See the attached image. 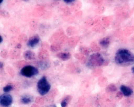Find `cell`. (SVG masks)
I'll return each instance as SVG.
<instances>
[{
  "label": "cell",
  "mask_w": 134,
  "mask_h": 107,
  "mask_svg": "<svg viewBox=\"0 0 134 107\" xmlns=\"http://www.w3.org/2000/svg\"><path fill=\"white\" fill-rule=\"evenodd\" d=\"M115 60L116 63L119 66H130L134 63V55L127 49H120L116 53Z\"/></svg>",
  "instance_id": "1"
},
{
  "label": "cell",
  "mask_w": 134,
  "mask_h": 107,
  "mask_svg": "<svg viewBox=\"0 0 134 107\" xmlns=\"http://www.w3.org/2000/svg\"><path fill=\"white\" fill-rule=\"evenodd\" d=\"M37 90L39 94L43 96L46 95L51 89V86L45 76H43L38 82Z\"/></svg>",
  "instance_id": "2"
},
{
  "label": "cell",
  "mask_w": 134,
  "mask_h": 107,
  "mask_svg": "<svg viewBox=\"0 0 134 107\" xmlns=\"http://www.w3.org/2000/svg\"><path fill=\"white\" fill-rule=\"evenodd\" d=\"M105 62V59L101 54L95 53L91 55L88 60V66L91 67L100 66Z\"/></svg>",
  "instance_id": "3"
},
{
  "label": "cell",
  "mask_w": 134,
  "mask_h": 107,
  "mask_svg": "<svg viewBox=\"0 0 134 107\" xmlns=\"http://www.w3.org/2000/svg\"><path fill=\"white\" fill-rule=\"evenodd\" d=\"M39 73L38 69L33 66L28 65L25 66L20 70V74L24 77L31 78L36 76Z\"/></svg>",
  "instance_id": "4"
},
{
  "label": "cell",
  "mask_w": 134,
  "mask_h": 107,
  "mask_svg": "<svg viewBox=\"0 0 134 107\" xmlns=\"http://www.w3.org/2000/svg\"><path fill=\"white\" fill-rule=\"evenodd\" d=\"M13 101L12 97L7 93L0 96V105L3 107H8L12 104Z\"/></svg>",
  "instance_id": "5"
},
{
  "label": "cell",
  "mask_w": 134,
  "mask_h": 107,
  "mask_svg": "<svg viewBox=\"0 0 134 107\" xmlns=\"http://www.w3.org/2000/svg\"><path fill=\"white\" fill-rule=\"evenodd\" d=\"M40 38L38 35H35L31 38L27 42V45L30 48H34L39 43Z\"/></svg>",
  "instance_id": "6"
},
{
  "label": "cell",
  "mask_w": 134,
  "mask_h": 107,
  "mask_svg": "<svg viewBox=\"0 0 134 107\" xmlns=\"http://www.w3.org/2000/svg\"><path fill=\"white\" fill-rule=\"evenodd\" d=\"M121 92L125 96L129 97L133 93L131 89L124 85H121L120 88Z\"/></svg>",
  "instance_id": "7"
},
{
  "label": "cell",
  "mask_w": 134,
  "mask_h": 107,
  "mask_svg": "<svg viewBox=\"0 0 134 107\" xmlns=\"http://www.w3.org/2000/svg\"><path fill=\"white\" fill-rule=\"evenodd\" d=\"M71 56V53L69 52H60L57 55V57L63 61H66L69 59Z\"/></svg>",
  "instance_id": "8"
},
{
  "label": "cell",
  "mask_w": 134,
  "mask_h": 107,
  "mask_svg": "<svg viewBox=\"0 0 134 107\" xmlns=\"http://www.w3.org/2000/svg\"><path fill=\"white\" fill-rule=\"evenodd\" d=\"M23 56L26 60H33L35 59V54L32 51H26L24 53Z\"/></svg>",
  "instance_id": "9"
},
{
  "label": "cell",
  "mask_w": 134,
  "mask_h": 107,
  "mask_svg": "<svg viewBox=\"0 0 134 107\" xmlns=\"http://www.w3.org/2000/svg\"><path fill=\"white\" fill-rule=\"evenodd\" d=\"M110 43V38L108 37L102 38L100 41L99 44L102 48H106L109 46Z\"/></svg>",
  "instance_id": "10"
},
{
  "label": "cell",
  "mask_w": 134,
  "mask_h": 107,
  "mask_svg": "<svg viewBox=\"0 0 134 107\" xmlns=\"http://www.w3.org/2000/svg\"><path fill=\"white\" fill-rule=\"evenodd\" d=\"M38 67L42 70H46L50 66V63L49 62L46 60H41L38 62Z\"/></svg>",
  "instance_id": "11"
},
{
  "label": "cell",
  "mask_w": 134,
  "mask_h": 107,
  "mask_svg": "<svg viewBox=\"0 0 134 107\" xmlns=\"http://www.w3.org/2000/svg\"><path fill=\"white\" fill-rule=\"evenodd\" d=\"M21 102L23 104H29L32 102V99L29 97L24 96L21 98Z\"/></svg>",
  "instance_id": "12"
},
{
  "label": "cell",
  "mask_w": 134,
  "mask_h": 107,
  "mask_svg": "<svg viewBox=\"0 0 134 107\" xmlns=\"http://www.w3.org/2000/svg\"><path fill=\"white\" fill-rule=\"evenodd\" d=\"M106 90L109 92H115L116 90V87L114 85L111 84L107 87Z\"/></svg>",
  "instance_id": "13"
},
{
  "label": "cell",
  "mask_w": 134,
  "mask_h": 107,
  "mask_svg": "<svg viewBox=\"0 0 134 107\" xmlns=\"http://www.w3.org/2000/svg\"><path fill=\"white\" fill-rule=\"evenodd\" d=\"M13 89V87L11 85H8L3 88V90L4 92L7 93L11 92Z\"/></svg>",
  "instance_id": "14"
},
{
  "label": "cell",
  "mask_w": 134,
  "mask_h": 107,
  "mask_svg": "<svg viewBox=\"0 0 134 107\" xmlns=\"http://www.w3.org/2000/svg\"><path fill=\"white\" fill-rule=\"evenodd\" d=\"M59 46L57 45H52L51 46V50L52 52H57L59 49Z\"/></svg>",
  "instance_id": "15"
},
{
  "label": "cell",
  "mask_w": 134,
  "mask_h": 107,
  "mask_svg": "<svg viewBox=\"0 0 134 107\" xmlns=\"http://www.w3.org/2000/svg\"><path fill=\"white\" fill-rule=\"evenodd\" d=\"M67 102L66 100H64L61 103V106L62 107H66Z\"/></svg>",
  "instance_id": "16"
},
{
  "label": "cell",
  "mask_w": 134,
  "mask_h": 107,
  "mask_svg": "<svg viewBox=\"0 0 134 107\" xmlns=\"http://www.w3.org/2000/svg\"><path fill=\"white\" fill-rule=\"evenodd\" d=\"M75 1L74 0H64V2L66 4H71L74 2Z\"/></svg>",
  "instance_id": "17"
},
{
  "label": "cell",
  "mask_w": 134,
  "mask_h": 107,
  "mask_svg": "<svg viewBox=\"0 0 134 107\" xmlns=\"http://www.w3.org/2000/svg\"><path fill=\"white\" fill-rule=\"evenodd\" d=\"M117 97L119 98V99H121V98L122 97V92H119L117 93Z\"/></svg>",
  "instance_id": "18"
},
{
  "label": "cell",
  "mask_w": 134,
  "mask_h": 107,
  "mask_svg": "<svg viewBox=\"0 0 134 107\" xmlns=\"http://www.w3.org/2000/svg\"><path fill=\"white\" fill-rule=\"evenodd\" d=\"M3 67V63L0 62V68H2Z\"/></svg>",
  "instance_id": "19"
},
{
  "label": "cell",
  "mask_w": 134,
  "mask_h": 107,
  "mask_svg": "<svg viewBox=\"0 0 134 107\" xmlns=\"http://www.w3.org/2000/svg\"><path fill=\"white\" fill-rule=\"evenodd\" d=\"M2 41H3V38L2 36L0 35V44L2 42Z\"/></svg>",
  "instance_id": "20"
},
{
  "label": "cell",
  "mask_w": 134,
  "mask_h": 107,
  "mask_svg": "<svg viewBox=\"0 0 134 107\" xmlns=\"http://www.w3.org/2000/svg\"><path fill=\"white\" fill-rule=\"evenodd\" d=\"M131 71H132V73L134 74V67H133L131 68Z\"/></svg>",
  "instance_id": "21"
},
{
  "label": "cell",
  "mask_w": 134,
  "mask_h": 107,
  "mask_svg": "<svg viewBox=\"0 0 134 107\" xmlns=\"http://www.w3.org/2000/svg\"><path fill=\"white\" fill-rule=\"evenodd\" d=\"M3 1H2V0H0V4H1L3 2Z\"/></svg>",
  "instance_id": "22"
}]
</instances>
